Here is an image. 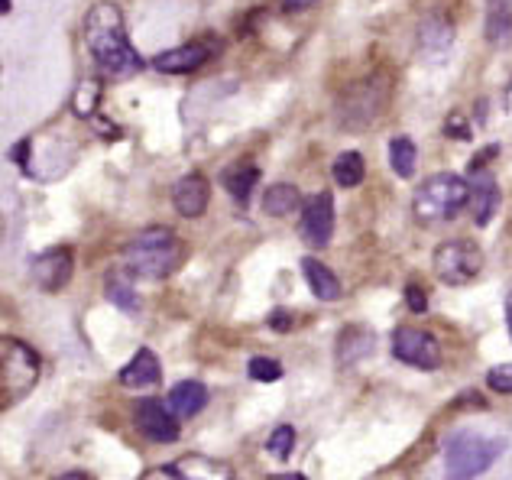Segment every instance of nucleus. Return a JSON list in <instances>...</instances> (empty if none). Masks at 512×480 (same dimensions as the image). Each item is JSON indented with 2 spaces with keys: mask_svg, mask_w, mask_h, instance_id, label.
I'll return each instance as SVG.
<instances>
[{
  "mask_svg": "<svg viewBox=\"0 0 512 480\" xmlns=\"http://www.w3.org/2000/svg\"><path fill=\"white\" fill-rule=\"evenodd\" d=\"M85 46L91 52L94 65L101 69V75L114 78V82H124V78L137 75L143 69L140 52L130 46L127 39V23L124 13L111 0H101L94 4L85 17Z\"/></svg>",
  "mask_w": 512,
  "mask_h": 480,
  "instance_id": "obj_1",
  "label": "nucleus"
},
{
  "mask_svg": "<svg viewBox=\"0 0 512 480\" xmlns=\"http://www.w3.org/2000/svg\"><path fill=\"white\" fill-rule=\"evenodd\" d=\"M185 244L172 228H146L124 247V263L133 276L166 279L182 266Z\"/></svg>",
  "mask_w": 512,
  "mask_h": 480,
  "instance_id": "obj_2",
  "label": "nucleus"
},
{
  "mask_svg": "<svg viewBox=\"0 0 512 480\" xmlns=\"http://www.w3.org/2000/svg\"><path fill=\"white\" fill-rule=\"evenodd\" d=\"M464 205H470V182L451 172L428 176L412 195V215L419 224H444L461 215Z\"/></svg>",
  "mask_w": 512,
  "mask_h": 480,
  "instance_id": "obj_3",
  "label": "nucleus"
},
{
  "mask_svg": "<svg viewBox=\"0 0 512 480\" xmlns=\"http://www.w3.org/2000/svg\"><path fill=\"white\" fill-rule=\"evenodd\" d=\"M500 451H503V442H496V438L461 429L448 435V442H444V464H448V471L454 477H477L493 468Z\"/></svg>",
  "mask_w": 512,
  "mask_h": 480,
  "instance_id": "obj_4",
  "label": "nucleus"
},
{
  "mask_svg": "<svg viewBox=\"0 0 512 480\" xmlns=\"http://www.w3.org/2000/svg\"><path fill=\"white\" fill-rule=\"evenodd\" d=\"M36 380H39L36 351L17 338H4V354H0V399H4V406H13L23 396H30Z\"/></svg>",
  "mask_w": 512,
  "mask_h": 480,
  "instance_id": "obj_5",
  "label": "nucleus"
},
{
  "mask_svg": "<svg viewBox=\"0 0 512 480\" xmlns=\"http://www.w3.org/2000/svg\"><path fill=\"white\" fill-rule=\"evenodd\" d=\"M389 101V85L380 78H363V82L350 85L344 98L338 101V117L341 127L347 130H367L380 120L383 108Z\"/></svg>",
  "mask_w": 512,
  "mask_h": 480,
  "instance_id": "obj_6",
  "label": "nucleus"
},
{
  "mask_svg": "<svg viewBox=\"0 0 512 480\" xmlns=\"http://www.w3.org/2000/svg\"><path fill=\"white\" fill-rule=\"evenodd\" d=\"M431 270H435V276L444 286H467V283H474L483 270V253L474 240H467V237L444 240L435 250V257H431Z\"/></svg>",
  "mask_w": 512,
  "mask_h": 480,
  "instance_id": "obj_7",
  "label": "nucleus"
},
{
  "mask_svg": "<svg viewBox=\"0 0 512 480\" xmlns=\"http://www.w3.org/2000/svg\"><path fill=\"white\" fill-rule=\"evenodd\" d=\"M393 357L415 370H438L441 367V344L431 331L422 328H399L393 331Z\"/></svg>",
  "mask_w": 512,
  "mask_h": 480,
  "instance_id": "obj_8",
  "label": "nucleus"
},
{
  "mask_svg": "<svg viewBox=\"0 0 512 480\" xmlns=\"http://www.w3.org/2000/svg\"><path fill=\"white\" fill-rule=\"evenodd\" d=\"M299 234L308 247H328L334 237V198L331 192H315L299 211Z\"/></svg>",
  "mask_w": 512,
  "mask_h": 480,
  "instance_id": "obj_9",
  "label": "nucleus"
},
{
  "mask_svg": "<svg viewBox=\"0 0 512 480\" xmlns=\"http://www.w3.org/2000/svg\"><path fill=\"white\" fill-rule=\"evenodd\" d=\"M133 422L137 429L159 445H172L179 438V416L163 403V399H140L133 409Z\"/></svg>",
  "mask_w": 512,
  "mask_h": 480,
  "instance_id": "obj_10",
  "label": "nucleus"
},
{
  "mask_svg": "<svg viewBox=\"0 0 512 480\" xmlns=\"http://www.w3.org/2000/svg\"><path fill=\"white\" fill-rule=\"evenodd\" d=\"M33 283L46 292H59L69 286L72 270H75V260H72V250L69 247H52L46 253H39L33 260Z\"/></svg>",
  "mask_w": 512,
  "mask_h": 480,
  "instance_id": "obj_11",
  "label": "nucleus"
},
{
  "mask_svg": "<svg viewBox=\"0 0 512 480\" xmlns=\"http://www.w3.org/2000/svg\"><path fill=\"white\" fill-rule=\"evenodd\" d=\"M208 202H211V185L205 176L188 172V176H182L179 182H175L172 205L182 218H201L208 211Z\"/></svg>",
  "mask_w": 512,
  "mask_h": 480,
  "instance_id": "obj_12",
  "label": "nucleus"
},
{
  "mask_svg": "<svg viewBox=\"0 0 512 480\" xmlns=\"http://www.w3.org/2000/svg\"><path fill=\"white\" fill-rule=\"evenodd\" d=\"M454 46V26L441 13H428L419 23V52L428 62H444Z\"/></svg>",
  "mask_w": 512,
  "mask_h": 480,
  "instance_id": "obj_13",
  "label": "nucleus"
},
{
  "mask_svg": "<svg viewBox=\"0 0 512 480\" xmlns=\"http://www.w3.org/2000/svg\"><path fill=\"white\" fill-rule=\"evenodd\" d=\"M496 205H500L496 179L483 166H470V211H474V221L480 224V228H487L490 224Z\"/></svg>",
  "mask_w": 512,
  "mask_h": 480,
  "instance_id": "obj_14",
  "label": "nucleus"
},
{
  "mask_svg": "<svg viewBox=\"0 0 512 480\" xmlns=\"http://www.w3.org/2000/svg\"><path fill=\"white\" fill-rule=\"evenodd\" d=\"M117 380L124 390H153V386L163 380V367H159V357L150 348H140L130 357V364L120 367Z\"/></svg>",
  "mask_w": 512,
  "mask_h": 480,
  "instance_id": "obj_15",
  "label": "nucleus"
},
{
  "mask_svg": "<svg viewBox=\"0 0 512 480\" xmlns=\"http://www.w3.org/2000/svg\"><path fill=\"white\" fill-rule=\"evenodd\" d=\"M208 59H211V49L205 43H185L169 52H159L153 59V69L166 75H188V72H198Z\"/></svg>",
  "mask_w": 512,
  "mask_h": 480,
  "instance_id": "obj_16",
  "label": "nucleus"
},
{
  "mask_svg": "<svg viewBox=\"0 0 512 480\" xmlns=\"http://www.w3.org/2000/svg\"><path fill=\"white\" fill-rule=\"evenodd\" d=\"M166 406H169L179 419H192V416H198V412L208 406V390H205V383H198V380H182V383H175L172 390H169V396H166Z\"/></svg>",
  "mask_w": 512,
  "mask_h": 480,
  "instance_id": "obj_17",
  "label": "nucleus"
},
{
  "mask_svg": "<svg viewBox=\"0 0 512 480\" xmlns=\"http://www.w3.org/2000/svg\"><path fill=\"white\" fill-rule=\"evenodd\" d=\"M302 273H305V283H308V289H312L315 299H321V302H338L341 299V279L334 276L321 260L302 257Z\"/></svg>",
  "mask_w": 512,
  "mask_h": 480,
  "instance_id": "obj_18",
  "label": "nucleus"
},
{
  "mask_svg": "<svg viewBox=\"0 0 512 480\" xmlns=\"http://www.w3.org/2000/svg\"><path fill=\"white\" fill-rule=\"evenodd\" d=\"M487 43L493 49L512 46V7H509V0H487Z\"/></svg>",
  "mask_w": 512,
  "mask_h": 480,
  "instance_id": "obj_19",
  "label": "nucleus"
},
{
  "mask_svg": "<svg viewBox=\"0 0 512 480\" xmlns=\"http://www.w3.org/2000/svg\"><path fill=\"white\" fill-rule=\"evenodd\" d=\"M302 205H305L302 192L289 182L269 185V192L263 198V211L269 218H289V215H295V211H302Z\"/></svg>",
  "mask_w": 512,
  "mask_h": 480,
  "instance_id": "obj_20",
  "label": "nucleus"
},
{
  "mask_svg": "<svg viewBox=\"0 0 512 480\" xmlns=\"http://www.w3.org/2000/svg\"><path fill=\"white\" fill-rule=\"evenodd\" d=\"M256 182H260V169L250 166V163H237L224 172V189L231 192V198L237 205H247L250 195L256 189Z\"/></svg>",
  "mask_w": 512,
  "mask_h": 480,
  "instance_id": "obj_21",
  "label": "nucleus"
},
{
  "mask_svg": "<svg viewBox=\"0 0 512 480\" xmlns=\"http://www.w3.org/2000/svg\"><path fill=\"white\" fill-rule=\"evenodd\" d=\"M389 166L399 179H412L415 166H419V150H415L412 137H393L389 140Z\"/></svg>",
  "mask_w": 512,
  "mask_h": 480,
  "instance_id": "obj_22",
  "label": "nucleus"
},
{
  "mask_svg": "<svg viewBox=\"0 0 512 480\" xmlns=\"http://www.w3.org/2000/svg\"><path fill=\"white\" fill-rule=\"evenodd\" d=\"M331 176H334V182L341 185V189H357V185L363 182V176H367V163H363L360 153L347 150V153H341L338 159H334Z\"/></svg>",
  "mask_w": 512,
  "mask_h": 480,
  "instance_id": "obj_23",
  "label": "nucleus"
},
{
  "mask_svg": "<svg viewBox=\"0 0 512 480\" xmlns=\"http://www.w3.org/2000/svg\"><path fill=\"white\" fill-rule=\"evenodd\" d=\"M98 101H101V82L88 78V82L78 85L75 98H72V108H75L78 117H94V111H98Z\"/></svg>",
  "mask_w": 512,
  "mask_h": 480,
  "instance_id": "obj_24",
  "label": "nucleus"
},
{
  "mask_svg": "<svg viewBox=\"0 0 512 480\" xmlns=\"http://www.w3.org/2000/svg\"><path fill=\"white\" fill-rule=\"evenodd\" d=\"M292 448H295V429H292V425H276V429L269 432V438H266V451L273 458L286 461L292 455Z\"/></svg>",
  "mask_w": 512,
  "mask_h": 480,
  "instance_id": "obj_25",
  "label": "nucleus"
},
{
  "mask_svg": "<svg viewBox=\"0 0 512 480\" xmlns=\"http://www.w3.org/2000/svg\"><path fill=\"white\" fill-rule=\"evenodd\" d=\"M107 299H111L117 309L124 312H137V296H133V289L127 279H120L117 273L107 276Z\"/></svg>",
  "mask_w": 512,
  "mask_h": 480,
  "instance_id": "obj_26",
  "label": "nucleus"
},
{
  "mask_svg": "<svg viewBox=\"0 0 512 480\" xmlns=\"http://www.w3.org/2000/svg\"><path fill=\"white\" fill-rule=\"evenodd\" d=\"M247 373L256 383H276V380H282V364L273 357H253L247 364Z\"/></svg>",
  "mask_w": 512,
  "mask_h": 480,
  "instance_id": "obj_27",
  "label": "nucleus"
},
{
  "mask_svg": "<svg viewBox=\"0 0 512 480\" xmlns=\"http://www.w3.org/2000/svg\"><path fill=\"white\" fill-rule=\"evenodd\" d=\"M487 386L493 393L512 396V364H496L487 370Z\"/></svg>",
  "mask_w": 512,
  "mask_h": 480,
  "instance_id": "obj_28",
  "label": "nucleus"
},
{
  "mask_svg": "<svg viewBox=\"0 0 512 480\" xmlns=\"http://www.w3.org/2000/svg\"><path fill=\"white\" fill-rule=\"evenodd\" d=\"M406 305H409V312H415V315L428 312V296H425V289L419 283L406 286Z\"/></svg>",
  "mask_w": 512,
  "mask_h": 480,
  "instance_id": "obj_29",
  "label": "nucleus"
},
{
  "mask_svg": "<svg viewBox=\"0 0 512 480\" xmlns=\"http://www.w3.org/2000/svg\"><path fill=\"white\" fill-rule=\"evenodd\" d=\"M269 325H273L276 331H289L292 328V315L286 309H276L273 315H269Z\"/></svg>",
  "mask_w": 512,
  "mask_h": 480,
  "instance_id": "obj_30",
  "label": "nucleus"
},
{
  "mask_svg": "<svg viewBox=\"0 0 512 480\" xmlns=\"http://www.w3.org/2000/svg\"><path fill=\"white\" fill-rule=\"evenodd\" d=\"M318 0H282V10L286 13H302V10H308V7H315Z\"/></svg>",
  "mask_w": 512,
  "mask_h": 480,
  "instance_id": "obj_31",
  "label": "nucleus"
},
{
  "mask_svg": "<svg viewBox=\"0 0 512 480\" xmlns=\"http://www.w3.org/2000/svg\"><path fill=\"white\" fill-rule=\"evenodd\" d=\"M506 328H509V338H512V289L506 296Z\"/></svg>",
  "mask_w": 512,
  "mask_h": 480,
  "instance_id": "obj_32",
  "label": "nucleus"
},
{
  "mask_svg": "<svg viewBox=\"0 0 512 480\" xmlns=\"http://www.w3.org/2000/svg\"><path fill=\"white\" fill-rule=\"evenodd\" d=\"M0 10H4V13H10V0H0Z\"/></svg>",
  "mask_w": 512,
  "mask_h": 480,
  "instance_id": "obj_33",
  "label": "nucleus"
}]
</instances>
